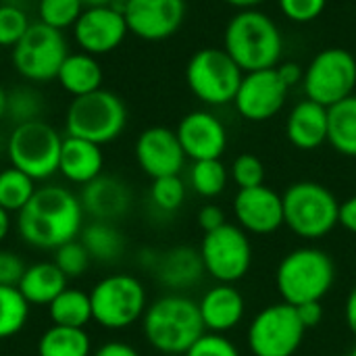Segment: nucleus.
<instances>
[{
	"instance_id": "obj_1",
	"label": "nucleus",
	"mask_w": 356,
	"mask_h": 356,
	"mask_svg": "<svg viewBox=\"0 0 356 356\" xmlns=\"http://www.w3.org/2000/svg\"><path fill=\"white\" fill-rule=\"evenodd\" d=\"M83 207L77 194L65 186H42L17 213L21 240L38 250H56L77 240L83 229Z\"/></svg>"
},
{
	"instance_id": "obj_2",
	"label": "nucleus",
	"mask_w": 356,
	"mask_h": 356,
	"mask_svg": "<svg viewBox=\"0 0 356 356\" xmlns=\"http://www.w3.org/2000/svg\"><path fill=\"white\" fill-rule=\"evenodd\" d=\"M146 342L161 355L184 356L190 346L207 332L198 302L171 292L148 305L142 317Z\"/></svg>"
},
{
	"instance_id": "obj_3",
	"label": "nucleus",
	"mask_w": 356,
	"mask_h": 356,
	"mask_svg": "<svg viewBox=\"0 0 356 356\" xmlns=\"http://www.w3.org/2000/svg\"><path fill=\"white\" fill-rule=\"evenodd\" d=\"M223 48L244 71L273 69L284 54V38L277 23L259 8L238 10L223 31Z\"/></svg>"
},
{
	"instance_id": "obj_4",
	"label": "nucleus",
	"mask_w": 356,
	"mask_h": 356,
	"mask_svg": "<svg viewBox=\"0 0 356 356\" xmlns=\"http://www.w3.org/2000/svg\"><path fill=\"white\" fill-rule=\"evenodd\" d=\"M336 282L334 259L315 246H302L288 252L275 271V286L284 302L300 307L321 302Z\"/></svg>"
},
{
	"instance_id": "obj_5",
	"label": "nucleus",
	"mask_w": 356,
	"mask_h": 356,
	"mask_svg": "<svg viewBox=\"0 0 356 356\" xmlns=\"http://www.w3.org/2000/svg\"><path fill=\"white\" fill-rule=\"evenodd\" d=\"M284 223L305 240H319L332 234L340 221L336 194L317 181H296L284 194Z\"/></svg>"
},
{
	"instance_id": "obj_6",
	"label": "nucleus",
	"mask_w": 356,
	"mask_h": 356,
	"mask_svg": "<svg viewBox=\"0 0 356 356\" xmlns=\"http://www.w3.org/2000/svg\"><path fill=\"white\" fill-rule=\"evenodd\" d=\"M127 125V106L111 90H96L92 94L73 98L67 115L65 129L67 136L94 142L98 146L115 142Z\"/></svg>"
},
{
	"instance_id": "obj_7",
	"label": "nucleus",
	"mask_w": 356,
	"mask_h": 356,
	"mask_svg": "<svg viewBox=\"0 0 356 356\" xmlns=\"http://www.w3.org/2000/svg\"><path fill=\"white\" fill-rule=\"evenodd\" d=\"M63 136L44 119L15 125L6 138L10 167L23 171L33 181H44L58 173Z\"/></svg>"
},
{
	"instance_id": "obj_8",
	"label": "nucleus",
	"mask_w": 356,
	"mask_h": 356,
	"mask_svg": "<svg viewBox=\"0 0 356 356\" xmlns=\"http://www.w3.org/2000/svg\"><path fill=\"white\" fill-rule=\"evenodd\" d=\"M92 317L104 330H127L142 321L148 309L144 284L129 273H113L102 277L90 292Z\"/></svg>"
},
{
	"instance_id": "obj_9",
	"label": "nucleus",
	"mask_w": 356,
	"mask_h": 356,
	"mask_svg": "<svg viewBox=\"0 0 356 356\" xmlns=\"http://www.w3.org/2000/svg\"><path fill=\"white\" fill-rule=\"evenodd\" d=\"M242 77L244 71L225 52V48H200L186 65V83L190 92L209 106L232 104Z\"/></svg>"
},
{
	"instance_id": "obj_10",
	"label": "nucleus",
	"mask_w": 356,
	"mask_h": 356,
	"mask_svg": "<svg viewBox=\"0 0 356 356\" xmlns=\"http://www.w3.org/2000/svg\"><path fill=\"white\" fill-rule=\"evenodd\" d=\"M10 50L15 71L29 83H48L56 79L60 65L69 56L65 33L40 21H33Z\"/></svg>"
},
{
	"instance_id": "obj_11",
	"label": "nucleus",
	"mask_w": 356,
	"mask_h": 356,
	"mask_svg": "<svg viewBox=\"0 0 356 356\" xmlns=\"http://www.w3.org/2000/svg\"><path fill=\"white\" fill-rule=\"evenodd\" d=\"M305 325L296 307L275 302L259 311L246 332V342L252 356H294L305 340Z\"/></svg>"
},
{
	"instance_id": "obj_12",
	"label": "nucleus",
	"mask_w": 356,
	"mask_h": 356,
	"mask_svg": "<svg viewBox=\"0 0 356 356\" xmlns=\"http://www.w3.org/2000/svg\"><path fill=\"white\" fill-rule=\"evenodd\" d=\"M302 88L309 100L330 108L355 94L356 58L346 48H325L305 69Z\"/></svg>"
},
{
	"instance_id": "obj_13",
	"label": "nucleus",
	"mask_w": 356,
	"mask_h": 356,
	"mask_svg": "<svg viewBox=\"0 0 356 356\" xmlns=\"http://www.w3.org/2000/svg\"><path fill=\"white\" fill-rule=\"evenodd\" d=\"M198 250L204 271L217 284H236L244 280L252 267V244L238 223H225L204 234Z\"/></svg>"
},
{
	"instance_id": "obj_14",
	"label": "nucleus",
	"mask_w": 356,
	"mask_h": 356,
	"mask_svg": "<svg viewBox=\"0 0 356 356\" xmlns=\"http://www.w3.org/2000/svg\"><path fill=\"white\" fill-rule=\"evenodd\" d=\"M290 88L280 79L275 67L244 73L234 106L246 121L263 123L273 119L286 104Z\"/></svg>"
},
{
	"instance_id": "obj_15",
	"label": "nucleus",
	"mask_w": 356,
	"mask_h": 356,
	"mask_svg": "<svg viewBox=\"0 0 356 356\" xmlns=\"http://www.w3.org/2000/svg\"><path fill=\"white\" fill-rule=\"evenodd\" d=\"M71 29L81 52L92 56L117 50L129 33L125 15L115 6H86Z\"/></svg>"
},
{
	"instance_id": "obj_16",
	"label": "nucleus",
	"mask_w": 356,
	"mask_h": 356,
	"mask_svg": "<svg viewBox=\"0 0 356 356\" xmlns=\"http://www.w3.org/2000/svg\"><path fill=\"white\" fill-rule=\"evenodd\" d=\"M123 15L129 33L146 42H163L179 31L186 0H125Z\"/></svg>"
},
{
	"instance_id": "obj_17",
	"label": "nucleus",
	"mask_w": 356,
	"mask_h": 356,
	"mask_svg": "<svg viewBox=\"0 0 356 356\" xmlns=\"http://www.w3.org/2000/svg\"><path fill=\"white\" fill-rule=\"evenodd\" d=\"M136 161L150 179H159L179 175L186 165V152L175 129L152 125L146 127L136 140Z\"/></svg>"
},
{
	"instance_id": "obj_18",
	"label": "nucleus",
	"mask_w": 356,
	"mask_h": 356,
	"mask_svg": "<svg viewBox=\"0 0 356 356\" xmlns=\"http://www.w3.org/2000/svg\"><path fill=\"white\" fill-rule=\"evenodd\" d=\"M236 223L246 234L269 236L282 229L284 223V198L269 186H257L238 190L234 196Z\"/></svg>"
},
{
	"instance_id": "obj_19",
	"label": "nucleus",
	"mask_w": 356,
	"mask_h": 356,
	"mask_svg": "<svg viewBox=\"0 0 356 356\" xmlns=\"http://www.w3.org/2000/svg\"><path fill=\"white\" fill-rule=\"evenodd\" d=\"M175 134L186 152V159H192V163L221 159L227 148V129L223 121L209 111L188 113L179 121Z\"/></svg>"
},
{
	"instance_id": "obj_20",
	"label": "nucleus",
	"mask_w": 356,
	"mask_h": 356,
	"mask_svg": "<svg viewBox=\"0 0 356 356\" xmlns=\"http://www.w3.org/2000/svg\"><path fill=\"white\" fill-rule=\"evenodd\" d=\"M83 213L92 221L115 223L131 209V190L129 186L115 175H98L90 184L81 186L79 194Z\"/></svg>"
},
{
	"instance_id": "obj_21",
	"label": "nucleus",
	"mask_w": 356,
	"mask_h": 356,
	"mask_svg": "<svg viewBox=\"0 0 356 356\" xmlns=\"http://www.w3.org/2000/svg\"><path fill=\"white\" fill-rule=\"evenodd\" d=\"M198 309L207 332L227 334L244 321L246 300L236 284H217L202 294Z\"/></svg>"
},
{
	"instance_id": "obj_22",
	"label": "nucleus",
	"mask_w": 356,
	"mask_h": 356,
	"mask_svg": "<svg viewBox=\"0 0 356 356\" xmlns=\"http://www.w3.org/2000/svg\"><path fill=\"white\" fill-rule=\"evenodd\" d=\"M154 271L159 282L177 294L188 288H194L207 273L200 259V250L188 246H175L154 257Z\"/></svg>"
},
{
	"instance_id": "obj_23",
	"label": "nucleus",
	"mask_w": 356,
	"mask_h": 356,
	"mask_svg": "<svg viewBox=\"0 0 356 356\" xmlns=\"http://www.w3.org/2000/svg\"><path fill=\"white\" fill-rule=\"evenodd\" d=\"M102 169H104L102 146L81 140V138H73V136L63 138L58 173L67 181L86 186L98 175H102Z\"/></svg>"
},
{
	"instance_id": "obj_24",
	"label": "nucleus",
	"mask_w": 356,
	"mask_h": 356,
	"mask_svg": "<svg viewBox=\"0 0 356 356\" xmlns=\"http://www.w3.org/2000/svg\"><path fill=\"white\" fill-rule=\"evenodd\" d=\"M286 136L298 150H317L327 142V108L305 98L286 121Z\"/></svg>"
},
{
	"instance_id": "obj_25",
	"label": "nucleus",
	"mask_w": 356,
	"mask_h": 356,
	"mask_svg": "<svg viewBox=\"0 0 356 356\" xmlns=\"http://www.w3.org/2000/svg\"><path fill=\"white\" fill-rule=\"evenodd\" d=\"M67 282V275L54 265V261H40L27 265L17 288L29 307H48L65 288H69Z\"/></svg>"
},
{
	"instance_id": "obj_26",
	"label": "nucleus",
	"mask_w": 356,
	"mask_h": 356,
	"mask_svg": "<svg viewBox=\"0 0 356 356\" xmlns=\"http://www.w3.org/2000/svg\"><path fill=\"white\" fill-rule=\"evenodd\" d=\"M58 86L73 98L92 94L102 88V67L98 56L88 52H69L56 75Z\"/></svg>"
},
{
	"instance_id": "obj_27",
	"label": "nucleus",
	"mask_w": 356,
	"mask_h": 356,
	"mask_svg": "<svg viewBox=\"0 0 356 356\" xmlns=\"http://www.w3.org/2000/svg\"><path fill=\"white\" fill-rule=\"evenodd\" d=\"M327 144L336 152L356 159V94L327 108Z\"/></svg>"
},
{
	"instance_id": "obj_28",
	"label": "nucleus",
	"mask_w": 356,
	"mask_h": 356,
	"mask_svg": "<svg viewBox=\"0 0 356 356\" xmlns=\"http://www.w3.org/2000/svg\"><path fill=\"white\" fill-rule=\"evenodd\" d=\"M79 242L88 250L90 259L98 263H113L125 250V236L115 223L108 221H92L83 225Z\"/></svg>"
},
{
	"instance_id": "obj_29",
	"label": "nucleus",
	"mask_w": 356,
	"mask_h": 356,
	"mask_svg": "<svg viewBox=\"0 0 356 356\" xmlns=\"http://www.w3.org/2000/svg\"><path fill=\"white\" fill-rule=\"evenodd\" d=\"M48 315H50L52 325L86 330V325L90 321H94L90 294L88 292H81L77 288H65L48 305Z\"/></svg>"
},
{
	"instance_id": "obj_30",
	"label": "nucleus",
	"mask_w": 356,
	"mask_h": 356,
	"mask_svg": "<svg viewBox=\"0 0 356 356\" xmlns=\"http://www.w3.org/2000/svg\"><path fill=\"white\" fill-rule=\"evenodd\" d=\"M38 356H92L86 330L50 325L38 340Z\"/></svg>"
},
{
	"instance_id": "obj_31",
	"label": "nucleus",
	"mask_w": 356,
	"mask_h": 356,
	"mask_svg": "<svg viewBox=\"0 0 356 356\" xmlns=\"http://www.w3.org/2000/svg\"><path fill=\"white\" fill-rule=\"evenodd\" d=\"M229 181V169L221 159L194 161L190 167V188L202 198H217L225 192Z\"/></svg>"
},
{
	"instance_id": "obj_32",
	"label": "nucleus",
	"mask_w": 356,
	"mask_h": 356,
	"mask_svg": "<svg viewBox=\"0 0 356 356\" xmlns=\"http://www.w3.org/2000/svg\"><path fill=\"white\" fill-rule=\"evenodd\" d=\"M38 190L35 181L15 167H6L0 171V207L10 215L21 213V209L31 200Z\"/></svg>"
},
{
	"instance_id": "obj_33",
	"label": "nucleus",
	"mask_w": 356,
	"mask_h": 356,
	"mask_svg": "<svg viewBox=\"0 0 356 356\" xmlns=\"http://www.w3.org/2000/svg\"><path fill=\"white\" fill-rule=\"evenodd\" d=\"M29 302L19 288L0 286V340L17 336L29 319Z\"/></svg>"
},
{
	"instance_id": "obj_34",
	"label": "nucleus",
	"mask_w": 356,
	"mask_h": 356,
	"mask_svg": "<svg viewBox=\"0 0 356 356\" xmlns=\"http://www.w3.org/2000/svg\"><path fill=\"white\" fill-rule=\"evenodd\" d=\"M42 113H44V98L33 86H19L6 92L4 119H8L10 123L21 125V123L38 121L42 119Z\"/></svg>"
},
{
	"instance_id": "obj_35",
	"label": "nucleus",
	"mask_w": 356,
	"mask_h": 356,
	"mask_svg": "<svg viewBox=\"0 0 356 356\" xmlns=\"http://www.w3.org/2000/svg\"><path fill=\"white\" fill-rule=\"evenodd\" d=\"M83 8L81 0H38V21L65 31L77 23Z\"/></svg>"
},
{
	"instance_id": "obj_36",
	"label": "nucleus",
	"mask_w": 356,
	"mask_h": 356,
	"mask_svg": "<svg viewBox=\"0 0 356 356\" xmlns=\"http://www.w3.org/2000/svg\"><path fill=\"white\" fill-rule=\"evenodd\" d=\"M150 200L163 213L179 211L184 200H186V184H184V179L179 175H169V177L152 179Z\"/></svg>"
},
{
	"instance_id": "obj_37",
	"label": "nucleus",
	"mask_w": 356,
	"mask_h": 356,
	"mask_svg": "<svg viewBox=\"0 0 356 356\" xmlns=\"http://www.w3.org/2000/svg\"><path fill=\"white\" fill-rule=\"evenodd\" d=\"M29 25L31 21L21 6L10 2L0 4V48H15Z\"/></svg>"
},
{
	"instance_id": "obj_38",
	"label": "nucleus",
	"mask_w": 356,
	"mask_h": 356,
	"mask_svg": "<svg viewBox=\"0 0 356 356\" xmlns=\"http://www.w3.org/2000/svg\"><path fill=\"white\" fill-rule=\"evenodd\" d=\"M90 263H92V259H90L88 250L83 248V244L79 242V238L71 240L54 250V265L67 275V280L83 275L88 271Z\"/></svg>"
},
{
	"instance_id": "obj_39",
	"label": "nucleus",
	"mask_w": 356,
	"mask_h": 356,
	"mask_svg": "<svg viewBox=\"0 0 356 356\" xmlns=\"http://www.w3.org/2000/svg\"><path fill=\"white\" fill-rule=\"evenodd\" d=\"M229 179L240 190L263 186L265 184V165L259 156L244 152V154L234 159V163L229 167Z\"/></svg>"
},
{
	"instance_id": "obj_40",
	"label": "nucleus",
	"mask_w": 356,
	"mask_h": 356,
	"mask_svg": "<svg viewBox=\"0 0 356 356\" xmlns=\"http://www.w3.org/2000/svg\"><path fill=\"white\" fill-rule=\"evenodd\" d=\"M184 356H242L225 334L204 332Z\"/></svg>"
},
{
	"instance_id": "obj_41",
	"label": "nucleus",
	"mask_w": 356,
	"mask_h": 356,
	"mask_svg": "<svg viewBox=\"0 0 356 356\" xmlns=\"http://www.w3.org/2000/svg\"><path fill=\"white\" fill-rule=\"evenodd\" d=\"M280 10L294 23H311L319 19L327 6V0H277Z\"/></svg>"
},
{
	"instance_id": "obj_42",
	"label": "nucleus",
	"mask_w": 356,
	"mask_h": 356,
	"mask_svg": "<svg viewBox=\"0 0 356 356\" xmlns=\"http://www.w3.org/2000/svg\"><path fill=\"white\" fill-rule=\"evenodd\" d=\"M25 269H27V265L23 263V259L17 252L0 248V286L17 288Z\"/></svg>"
},
{
	"instance_id": "obj_43",
	"label": "nucleus",
	"mask_w": 356,
	"mask_h": 356,
	"mask_svg": "<svg viewBox=\"0 0 356 356\" xmlns=\"http://www.w3.org/2000/svg\"><path fill=\"white\" fill-rule=\"evenodd\" d=\"M225 223H227L225 213H223V209L217 207V204H207V207H202V209L198 211V225H200V229H202L204 234L215 232V229H219V227L225 225Z\"/></svg>"
},
{
	"instance_id": "obj_44",
	"label": "nucleus",
	"mask_w": 356,
	"mask_h": 356,
	"mask_svg": "<svg viewBox=\"0 0 356 356\" xmlns=\"http://www.w3.org/2000/svg\"><path fill=\"white\" fill-rule=\"evenodd\" d=\"M296 313H298V317H300V321H302V325H305L307 332L313 330V327H317L323 321V317H325V311H323V305L321 302L300 305V307H296Z\"/></svg>"
},
{
	"instance_id": "obj_45",
	"label": "nucleus",
	"mask_w": 356,
	"mask_h": 356,
	"mask_svg": "<svg viewBox=\"0 0 356 356\" xmlns=\"http://www.w3.org/2000/svg\"><path fill=\"white\" fill-rule=\"evenodd\" d=\"M275 71H277L280 79H282L290 90H292L294 86L302 83V79H305V69H302L298 63H294V60L280 63V65L275 67Z\"/></svg>"
},
{
	"instance_id": "obj_46",
	"label": "nucleus",
	"mask_w": 356,
	"mask_h": 356,
	"mask_svg": "<svg viewBox=\"0 0 356 356\" xmlns=\"http://www.w3.org/2000/svg\"><path fill=\"white\" fill-rule=\"evenodd\" d=\"M338 225H342L346 232L356 236V194L346 198L344 202H340V221Z\"/></svg>"
},
{
	"instance_id": "obj_47",
	"label": "nucleus",
	"mask_w": 356,
	"mask_h": 356,
	"mask_svg": "<svg viewBox=\"0 0 356 356\" xmlns=\"http://www.w3.org/2000/svg\"><path fill=\"white\" fill-rule=\"evenodd\" d=\"M92 356H140V353L125 342H106L98 350H94Z\"/></svg>"
},
{
	"instance_id": "obj_48",
	"label": "nucleus",
	"mask_w": 356,
	"mask_h": 356,
	"mask_svg": "<svg viewBox=\"0 0 356 356\" xmlns=\"http://www.w3.org/2000/svg\"><path fill=\"white\" fill-rule=\"evenodd\" d=\"M344 317H346V325H348L350 334L356 338V286L350 290V294H348V298H346Z\"/></svg>"
},
{
	"instance_id": "obj_49",
	"label": "nucleus",
	"mask_w": 356,
	"mask_h": 356,
	"mask_svg": "<svg viewBox=\"0 0 356 356\" xmlns=\"http://www.w3.org/2000/svg\"><path fill=\"white\" fill-rule=\"evenodd\" d=\"M10 213L8 211H4L2 207H0V244L6 240V236L10 234Z\"/></svg>"
},
{
	"instance_id": "obj_50",
	"label": "nucleus",
	"mask_w": 356,
	"mask_h": 356,
	"mask_svg": "<svg viewBox=\"0 0 356 356\" xmlns=\"http://www.w3.org/2000/svg\"><path fill=\"white\" fill-rule=\"evenodd\" d=\"M229 6L238 8V10H248V8H257L259 4H263L265 0H225Z\"/></svg>"
},
{
	"instance_id": "obj_51",
	"label": "nucleus",
	"mask_w": 356,
	"mask_h": 356,
	"mask_svg": "<svg viewBox=\"0 0 356 356\" xmlns=\"http://www.w3.org/2000/svg\"><path fill=\"white\" fill-rule=\"evenodd\" d=\"M4 115H6V90L0 86V121L4 119Z\"/></svg>"
},
{
	"instance_id": "obj_52",
	"label": "nucleus",
	"mask_w": 356,
	"mask_h": 356,
	"mask_svg": "<svg viewBox=\"0 0 356 356\" xmlns=\"http://www.w3.org/2000/svg\"><path fill=\"white\" fill-rule=\"evenodd\" d=\"M83 6H111L115 0H81Z\"/></svg>"
},
{
	"instance_id": "obj_53",
	"label": "nucleus",
	"mask_w": 356,
	"mask_h": 356,
	"mask_svg": "<svg viewBox=\"0 0 356 356\" xmlns=\"http://www.w3.org/2000/svg\"><path fill=\"white\" fill-rule=\"evenodd\" d=\"M348 356H356V346L350 350V353H348Z\"/></svg>"
}]
</instances>
